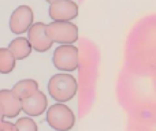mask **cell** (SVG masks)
Wrapping results in <instances>:
<instances>
[{
  "instance_id": "5bb4252c",
  "label": "cell",
  "mask_w": 156,
  "mask_h": 131,
  "mask_svg": "<svg viewBox=\"0 0 156 131\" xmlns=\"http://www.w3.org/2000/svg\"><path fill=\"white\" fill-rule=\"evenodd\" d=\"M0 131H18V130H16L15 123L3 120L2 123H0Z\"/></svg>"
},
{
  "instance_id": "9a60e30c",
  "label": "cell",
  "mask_w": 156,
  "mask_h": 131,
  "mask_svg": "<svg viewBox=\"0 0 156 131\" xmlns=\"http://www.w3.org/2000/svg\"><path fill=\"white\" fill-rule=\"evenodd\" d=\"M4 120V113H3V108H2V105H0V123Z\"/></svg>"
},
{
  "instance_id": "ba28073f",
  "label": "cell",
  "mask_w": 156,
  "mask_h": 131,
  "mask_svg": "<svg viewBox=\"0 0 156 131\" xmlns=\"http://www.w3.org/2000/svg\"><path fill=\"white\" fill-rule=\"evenodd\" d=\"M22 101V111L26 113L27 116H40L48 109V98H47L45 93L41 90H37L33 93L32 96L26 97V98L21 100Z\"/></svg>"
},
{
  "instance_id": "6da1fadb",
  "label": "cell",
  "mask_w": 156,
  "mask_h": 131,
  "mask_svg": "<svg viewBox=\"0 0 156 131\" xmlns=\"http://www.w3.org/2000/svg\"><path fill=\"white\" fill-rule=\"evenodd\" d=\"M78 91V82L67 72L55 74L48 81V93L56 102H67L74 98Z\"/></svg>"
},
{
  "instance_id": "52a82bcc",
  "label": "cell",
  "mask_w": 156,
  "mask_h": 131,
  "mask_svg": "<svg viewBox=\"0 0 156 131\" xmlns=\"http://www.w3.org/2000/svg\"><path fill=\"white\" fill-rule=\"evenodd\" d=\"M45 26L47 25L43 22H36L27 30V40L36 52H47L48 49H51L52 44H54L47 34Z\"/></svg>"
},
{
  "instance_id": "8fae6325",
  "label": "cell",
  "mask_w": 156,
  "mask_h": 131,
  "mask_svg": "<svg viewBox=\"0 0 156 131\" xmlns=\"http://www.w3.org/2000/svg\"><path fill=\"white\" fill-rule=\"evenodd\" d=\"M11 90L15 93L19 100H23L38 90V83L34 79H21L12 86Z\"/></svg>"
},
{
  "instance_id": "8992f818",
  "label": "cell",
  "mask_w": 156,
  "mask_h": 131,
  "mask_svg": "<svg viewBox=\"0 0 156 131\" xmlns=\"http://www.w3.org/2000/svg\"><path fill=\"white\" fill-rule=\"evenodd\" d=\"M49 16L52 22H71L78 16V4L73 0H58L49 4Z\"/></svg>"
},
{
  "instance_id": "9c48e42d",
  "label": "cell",
  "mask_w": 156,
  "mask_h": 131,
  "mask_svg": "<svg viewBox=\"0 0 156 131\" xmlns=\"http://www.w3.org/2000/svg\"><path fill=\"white\" fill-rule=\"evenodd\" d=\"M0 105L4 118H16L22 111V101L10 89H0Z\"/></svg>"
},
{
  "instance_id": "2e32d148",
  "label": "cell",
  "mask_w": 156,
  "mask_h": 131,
  "mask_svg": "<svg viewBox=\"0 0 156 131\" xmlns=\"http://www.w3.org/2000/svg\"><path fill=\"white\" fill-rule=\"evenodd\" d=\"M47 3H49V4H52V3H55V2H58V0H45Z\"/></svg>"
},
{
  "instance_id": "7c38bea8",
  "label": "cell",
  "mask_w": 156,
  "mask_h": 131,
  "mask_svg": "<svg viewBox=\"0 0 156 131\" xmlns=\"http://www.w3.org/2000/svg\"><path fill=\"white\" fill-rule=\"evenodd\" d=\"M15 68V57L8 48H0V74H10Z\"/></svg>"
},
{
  "instance_id": "7a4b0ae2",
  "label": "cell",
  "mask_w": 156,
  "mask_h": 131,
  "mask_svg": "<svg viewBox=\"0 0 156 131\" xmlns=\"http://www.w3.org/2000/svg\"><path fill=\"white\" fill-rule=\"evenodd\" d=\"M45 120L55 131H70L76 124V115L67 105L56 102L47 109Z\"/></svg>"
},
{
  "instance_id": "4fadbf2b",
  "label": "cell",
  "mask_w": 156,
  "mask_h": 131,
  "mask_svg": "<svg viewBox=\"0 0 156 131\" xmlns=\"http://www.w3.org/2000/svg\"><path fill=\"white\" fill-rule=\"evenodd\" d=\"M15 126H16V130L18 131H38L37 123H36L30 116L19 118L18 120L15 122Z\"/></svg>"
},
{
  "instance_id": "277c9868",
  "label": "cell",
  "mask_w": 156,
  "mask_h": 131,
  "mask_svg": "<svg viewBox=\"0 0 156 131\" xmlns=\"http://www.w3.org/2000/svg\"><path fill=\"white\" fill-rule=\"evenodd\" d=\"M52 63L58 70L65 72L76 71L80 67V52L76 45H59L54 51Z\"/></svg>"
},
{
  "instance_id": "5b68a950",
  "label": "cell",
  "mask_w": 156,
  "mask_h": 131,
  "mask_svg": "<svg viewBox=\"0 0 156 131\" xmlns=\"http://www.w3.org/2000/svg\"><path fill=\"white\" fill-rule=\"evenodd\" d=\"M34 14L29 5H19L10 16V30L12 34H23L33 25Z\"/></svg>"
},
{
  "instance_id": "30bf717a",
  "label": "cell",
  "mask_w": 156,
  "mask_h": 131,
  "mask_svg": "<svg viewBox=\"0 0 156 131\" xmlns=\"http://www.w3.org/2000/svg\"><path fill=\"white\" fill-rule=\"evenodd\" d=\"M8 49H10L11 53L14 55L15 60H23V59H26L27 56H30L33 48L26 37L18 36V37L14 38V40L8 44Z\"/></svg>"
},
{
  "instance_id": "3957f363",
  "label": "cell",
  "mask_w": 156,
  "mask_h": 131,
  "mask_svg": "<svg viewBox=\"0 0 156 131\" xmlns=\"http://www.w3.org/2000/svg\"><path fill=\"white\" fill-rule=\"evenodd\" d=\"M45 30L52 43L60 45H73L80 36L78 26L71 22H51L45 26Z\"/></svg>"
}]
</instances>
